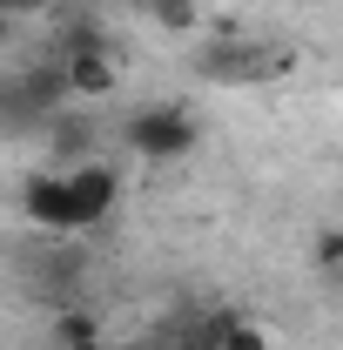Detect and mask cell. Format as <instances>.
<instances>
[{
    "instance_id": "5",
    "label": "cell",
    "mask_w": 343,
    "mask_h": 350,
    "mask_svg": "<svg viewBox=\"0 0 343 350\" xmlns=\"http://www.w3.org/2000/svg\"><path fill=\"white\" fill-rule=\"evenodd\" d=\"M202 350H276V337L262 330L256 317H215L209 337H195Z\"/></svg>"
},
{
    "instance_id": "6",
    "label": "cell",
    "mask_w": 343,
    "mask_h": 350,
    "mask_svg": "<svg viewBox=\"0 0 343 350\" xmlns=\"http://www.w3.org/2000/svg\"><path fill=\"white\" fill-rule=\"evenodd\" d=\"M54 350H108V344H101V323L87 310H61L54 317Z\"/></svg>"
},
{
    "instance_id": "4",
    "label": "cell",
    "mask_w": 343,
    "mask_h": 350,
    "mask_svg": "<svg viewBox=\"0 0 343 350\" xmlns=\"http://www.w3.org/2000/svg\"><path fill=\"white\" fill-rule=\"evenodd\" d=\"M61 81H68V94H81V101H108L122 88V75H115V54L101 41H74L61 54Z\"/></svg>"
},
{
    "instance_id": "1",
    "label": "cell",
    "mask_w": 343,
    "mask_h": 350,
    "mask_svg": "<svg viewBox=\"0 0 343 350\" xmlns=\"http://www.w3.org/2000/svg\"><path fill=\"white\" fill-rule=\"evenodd\" d=\"M128 148L141 155V162H182L189 148H195V115L189 108H141V115H128Z\"/></svg>"
},
{
    "instance_id": "2",
    "label": "cell",
    "mask_w": 343,
    "mask_h": 350,
    "mask_svg": "<svg viewBox=\"0 0 343 350\" xmlns=\"http://www.w3.org/2000/svg\"><path fill=\"white\" fill-rule=\"evenodd\" d=\"M20 222H34V229H47V236H74V229H87L61 169H41V175L20 182Z\"/></svg>"
},
{
    "instance_id": "3",
    "label": "cell",
    "mask_w": 343,
    "mask_h": 350,
    "mask_svg": "<svg viewBox=\"0 0 343 350\" xmlns=\"http://www.w3.org/2000/svg\"><path fill=\"white\" fill-rule=\"evenodd\" d=\"M61 175H68V189H74V209H81V222L94 229V222L115 216V202H122V175H115V162H61Z\"/></svg>"
},
{
    "instance_id": "7",
    "label": "cell",
    "mask_w": 343,
    "mask_h": 350,
    "mask_svg": "<svg viewBox=\"0 0 343 350\" xmlns=\"http://www.w3.org/2000/svg\"><path fill=\"white\" fill-rule=\"evenodd\" d=\"M316 262H323V269H337V262H343V236H337V229L316 236Z\"/></svg>"
},
{
    "instance_id": "8",
    "label": "cell",
    "mask_w": 343,
    "mask_h": 350,
    "mask_svg": "<svg viewBox=\"0 0 343 350\" xmlns=\"http://www.w3.org/2000/svg\"><path fill=\"white\" fill-rule=\"evenodd\" d=\"M169 350H202V344H195V337H189V344H169Z\"/></svg>"
}]
</instances>
